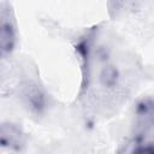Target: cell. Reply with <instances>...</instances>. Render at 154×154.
Masks as SVG:
<instances>
[{"label": "cell", "mask_w": 154, "mask_h": 154, "mask_svg": "<svg viewBox=\"0 0 154 154\" xmlns=\"http://www.w3.org/2000/svg\"><path fill=\"white\" fill-rule=\"evenodd\" d=\"M120 79V73L118 69H116L112 65L105 66L103 70L100 73V83L106 89H113L118 85Z\"/></svg>", "instance_id": "5"}, {"label": "cell", "mask_w": 154, "mask_h": 154, "mask_svg": "<svg viewBox=\"0 0 154 154\" xmlns=\"http://www.w3.org/2000/svg\"><path fill=\"white\" fill-rule=\"evenodd\" d=\"M20 95L24 106L30 113L35 116H40L45 112L47 106V97L45 91L37 84L29 83L24 85Z\"/></svg>", "instance_id": "1"}, {"label": "cell", "mask_w": 154, "mask_h": 154, "mask_svg": "<svg viewBox=\"0 0 154 154\" xmlns=\"http://www.w3.org/2000/svg\"><path fill=\"white\" fill-rule=\"evenodd\" d=\"M135 113L141 120L154 124V99H143L137 102Z\"/></svg>", "instance_id": "4"}, {"label": "cell", "mask_w": 154, "mask_h": 154, "mask_svg": "<svg viewBox=\"0 0 154 154\" xmlns=\"http://www.w3.org/2000/svg\"><path fill=\"white\" fill-rule=\"evenodd\" d=\"M0 144L4 148H19L22 144V135L19 129L12 124H4L0 134Z\"/></svg>", "instance_id": "3"}, {"label": "cell", "mask_w": 154, "mask_h": 154, "mask_svg": "<svg viewBox=\"0 0 154 154\" xmlns=\"http://www.w3.org/2000/svg\"><path fill=\"white\" fill-rule=\"evenodd\" d=\"M16 45V25L11 16V11L2 10L0 22V47L1 54H10Z\"/></svg>", "instance_id": "2"}, {"label": "cell", "mask_w": 154, "mask_h": 154, "mask_svg": "<svg viewBox=\"0 0 154 154\" xmlns=\"http://www.w3.org/2000/svg\"><path fill=\"white\" fill-rule=\"evenodd\" d=\"M132 152L154 154V142H138V143H136V147H134Z\"/></svg>", "instance_id": "6"}]
</instances>
